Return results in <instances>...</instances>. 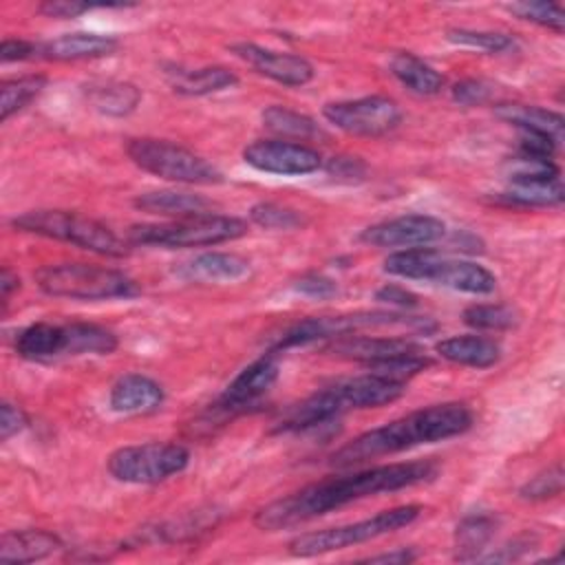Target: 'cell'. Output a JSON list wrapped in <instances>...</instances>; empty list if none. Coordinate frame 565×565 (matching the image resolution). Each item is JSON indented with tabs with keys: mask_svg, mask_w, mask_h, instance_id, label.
<instances>
[{
	"mask_svg": "<svg viewBox=\"0 0 565 565\" xmlns=\"http://www.w3.org/2000/svg\"><path fill=\"white\" fill-rule=\"evenodd\" d=\"M437 470L439 468L435 461L419 459V461L373 466L344 477H329L263 505L254 516V525L260 527L263 532L287 530V527L307 523L316 516H322L347 503H353L380 492H395L402 488L430 481L437 475Z\"/></svg>",
	"mask_w": 565,
	"mask_h": 565,
	"instance_id": "6da1fadb",
	"label": "cell"
},
{
	"mask_svg": "<svg viewBox=\"0 0 565 565\" xmlns=\"http://www.w3.org/2000/svg\"><path fill=\"white\" fill-rule=\"evenodd\" d=\"M472 426V411L461 402L433 404L402 415L384 426L371 428L347 441L331 455L335 468H349L369 459L395 455L422 444L463 435Z\"/></svg>",
	"mask_w": 565,
	"mask_h": 565,
	"instance_id": "7a4b0ae2",
	"label": "cell"
},
{
	"mask_svg": "<svg viewBox=\"0 0 565 565\" xmlns=\"http://www.w3.org/2000/svg\"><path fill=\"white\" fill-rule=\"evenodd\" d=\"M384 271L406 280H424L455 291L486 296L497 287V278L483 265L461 258H448L430 247H411L391 254L384 260Z\"/></svg>",
	"mask_w": 565,
	"mask_h": 565,
	"instance_id": "3957f363",
	"label": "cell"
},
{
	"mask_svg": "<svg viewBox=\"0 0 565 565\" xmlns=\"http://www.w3.org/2000/svg\"><path fill=\"white\" fill-rule=\"evenodd\" d=\"M11 225L20 232L64 241L99 256L121 258L130 252L128 243L121 241L108 225L71 210H29L13 216Z\"/></svg>",
	"mask_w": 565,
	"mask_h": 565,
	"instance_id": "277c9868",
	"label": "cell"
},
{
	"mask_svg": "<svg viewBox=\"0 0 565 565\" xmlns=\"http://www.w3.org/2000/svg\"><path fill=\"white\" fill-rule=\"evenodd\" d=\"M38 287L53 298L113 300L132 298L139 287L124 271L90 263H51L35 271Z\"/></svg>",
	"mask_w": 565,
	"mask_h": 565,
	"instance_id": "5b68a950",
	"label": "cell"
},
{
	"mask_svg": "<svg viewBox=\"0 0 565 565\" xmlns=\"http://www.w3.org/2000/svg\"><path fill=\"white\" fill-rule=\"evenodd\" d=\"M247 234V223L227 214H201L188 218H174L168 223H143L128 230L132 245H154L166 249L177 247H210L227 241H236Z\"/></svg>",
	"mask_w": 565,
	"mask_h": 565,
	"instance_id": "8992f818",
	"label": "cell"
},
{
	"mask_svg": "<svg viewBox=\"0 0 565 565\" xmlns=\"http://www.w3.org/2000/svg\"><path fill=\"white\" fill-rule=\"evenodd\" d=\"M422 505L408 503V505H397L391 510H382L369 519L347 523V525H335L327 530H316V532H305L296 539L289 541V554L309 558V556H320L329 554L335 550H344L358 543H366L373 539H380L384 534H391L395 530H402L411 525L415 519L422 514Z\"/></svg>",
	"mask_w": 565,
	"mask_h": 565,
	"instance_id": "52a82bcc",
	"label": "cell"
},
{
	"mask_svg": "<svg viewBox=\"0 0 565 565\" xmlns=\"http://www.w3.org/2000/svg\"><path fill=\"white\" fill-rule=\"evenodd\" d=\"M126 154L135 166L166 181L190 185H214L223 181V172L205 157L166 139H130Z\"/></svg>",
	"mask_w": 565,
	"mask_h": 565,
	"instance_id": "ba28073f",
	"label": "cell"
},
{
	"mask_svg": "<svg viewBox=\"0 0 565 565\" xmlns=\"http://www.w3.org/2000/svg\"><path fill=\"white\" fill-rule=\"evenodd\" d=\"M386 327H406V329H424L428 318L404 316L395 311H355V313H338V316H311L296 324H291L274 344V353L289 347H305L318 340H335L353 333H362L366 329H386Z\"/></svg>",
	"mask_w": 565,
	"mask_h": 565,
	"instance_id": "9c48e42d",
	"label": "cell"
},
{
	"mask_svg": "<svg viewBox=\"0 0 565 565\" xmlns=\"http://www.w3.org/2000/svg\"><path fill=\"white\" fill-rule=\"evenodd\" d=\"M190 463V450L181 444L148 441L139 446H121L106 459L108 472L124 483L150 486L179 475Z\"/></svg>",
	"mask_w": 565,
	"mask_h": 565,
	"instance_id": "30bf717a",
	"label": "cell"
},
{
	"mask_svg": "<svg viewBox=\"0 0 565 565\" xmlns=\"http://www.w3.org/2000/svg\"><path fill=\"white\" fill-rule=\"evenodd\" d=\"M322 117L347 135L380 137L402 121V110L397 102L386 95H369L360 99L329 102L322 108Z\"/></svg>",
	"mask_w": 565,
	"mask_h": 565,
	"instance_id": "8fae6325",
	"label": "cell"
},
{
	"mask_svg": "<svg viewBox=\"0 0 565 565\" xmlns=\"http://www.w3.org/2000/svg\"><path fill=\"white\" fill-rule=\"evenodd\" d=\"M243 161L258 172L280 177H302L322 168V154L298 141L256 139L243 150Z\"/></svg>",
	"mask_w": 565,
	"mask_h": 565,
	"instance_id": "7c38bea8",
	"label": "cell"
},
{
	"mask_svg": "<svg viewBox=\"0 0 565 565\" xmlns=\"http://www.w3.org/2000/svg\"><path fill=\"white\" fill-rule=\"evenodd\" d=\"M446 225L430 214H404L362 230L360 241L373 247H424L444 238Z\"/></svg>",
	"mask_w": 565,
	"mask_h": 565,
	"instance_id": "4fadbf2b",
	"label": "cell"
},
{
	"mask_svg": "<svg viewBox=\"0 0 565 565\" xmlns=\"http://www.w3.org/2000/svg\"><path fill=\"white\" fill-rule=\"evenodd\" d=\"M230 51L238 60H243L247 66H252L256 73H260L278 84L305 86L313 79V66L302 55L265 49L254 42H236L230 46Z\"/></svg>",
	"mask_w": 565,
	"mask_h": 565,
	"instance_id": "5bb4252c",
	"label": "cell"
},
{
	"mask_svg": "<svg viewBox=\"0 0 565 565\" xmlns=\"http://www.w3.org/2000/svg\"><path fill=\"white\" fill-rule=\"evenodd\" d=\"M280 366H278V353L269 351L267 355L254 360L247 364L221 393L218 402L214 404V413L230 415L234 411L247 408L256 399H260L278 380Z\"/></svg>",
	"mask_w": 565,
	"mask_h": 565,
	"instance_id": "9a60e30c",
	"label": "cell"
},
{
	"mask_svg": "<svg viewBox=\"0 0 565 565\" xmlns=\"http://www.w3.org/2000/svg\"><path fill=\"white\" fill-rule=\"evenodd\" d=\"M327 351L335 358H344V360H353V362H362L364 366H371V364H377L404 353H413V351H424V349L406 338L353 333V335L335 338L327 347Z\"/></svg>",
	"mask_w": 565,
	"mask_h": 565,
	"instance_id": "2e32d148",
	"label": "cell"
},
{
	"mask_svg": "<svg viewBox=\"0 0 565 565\" xmlns=\"http://www.w3.org/2000/svg\"><path fill=\"white\" fill-rule=\"evenodd\" d=\"M333 391L344 411L349 408H380L397 402L406 393V382H395L375 373L355 375L333 384Z\"/></svg>",
	"mask_w": 565,
	"mask_h": 565,
	"instance_id": "e0dca14e",
	"label": "cell"
},
{
	"mask_svg": "<svg viewBox=\"0 0 565 565\" xmlns=\"http://www.w3.org/2000/svg\"><path fill=\"white\" fill-rule=\"evenodd\" d=\"M344 413L333 386L316 391L302 402L289 406L276 422V433H302L327 426Z\"/></svg>",
	"mask_w": 565,
	"mask_h": 565,
	"instance_id": "ac0fdd59",
	"label": "cell"
},
{
	"mask_svg": "<svg viewBox=\"0 0 565 565\" xmlns=\"http://www.w3.org/2000/svg\"><path fill=\"white\" fill-rule=\"evenodd\" d=\"M249 260L232 252H203L174 269L188 282H236L249 276Z\"/></svg>",
	"mask_w": 565,
	"mask_h": 565,
	"instance_id": "d6986e66",
	"label": "cell"
},
{
	"mask_svg": "<svg viewBox=\"0 0 565 565\" xmlns=\"http://www.w3.org/2000/svg\"><path fill=\"white\" fill-rule=\"evenodd\" d=\"M119 46L117 38L99 35V33H64L49 42L38 44V57L53 62H77V60H95L115 53Z\"/></svg>",
	"mask_w": 565,
	"mask_h": 565,
	"instance_id": "ffe728a7",
	"label": "cell"
},
{
	"mask_svg": "<svg viewBox=\"0 0 565 565\" xmlns=\"http://www.w3.org/2000/svg\"><path fill=\"white\" fill-rule=\"evenodd\" d=\"M110 408L121 415H148L163 404V388L148 375L126 373L110 388Z\"/></svg>",
	"mask_w": 565,
	"mask_h": 565,
	"instance_id": "44dd1931",
	"label": "cell"
},
{
	"mask_svg": "<svg viewBox=\"0 0 565 565\" xmlns=\"http://www.w3.org/2000/svg\"><path fill=\"white\" fill-rule=\"evenodd\" d=\"M60 547V539L46 530H11L0 539V563L20 565L42 561Z\"/></svg>",
	"mask_w": 565,
	"mask_h": 565,
	"instance_id": "7402d4cb",
	"label": "cell"
},
{
	"mask_svg": "<svg viewBox=\"0 0 565 565\" xmlns=\"http://www.w3.org/2000/svg\"><path fill=\"white\" fill-rule=\"evenodd\" d=\"M166 79L174 93L188 95V97L212 95V93L232 88L238 82V77L225 66H201V68L170 66L166 71Z\"/></svg>",
	"mask_w": 565,
	"mask_h": 565,
	"instance_id": "603a6c76",
	"label": "cell"
},
{
	"mask_svg": "<svg viewBox=\"0 0 565 565\" xmlns=\"http://www.w3.org/2000/svg\"><path fill=\"white\" fill-rule=\"evenodd\" d=\"M435 351L452 364L472 366V369H488V366L497 364L501 358L499 342H494L488 335H477V333L452 335V338L439 340Z\"/></svg>",
	"mask_w": 565,
	"mask_h": 565,
	"instance_id": "cb8c5ba5",
	"label": "cell"
},
{
	"mask_svg": "<svg viewBox=\"0 0 565 565\" xmlns=\"http://www.w3.org/2000/svg\"><path fill=\"white\" fill-rule=\"evenodd\" d=\"M135 207L148 214L188 218V216L212 214L214 203L201 194L177 192V190H154V192L139 194L135 199Z\"/></svg>",
	"mask_w": 565,
	"mask_h": 565,
	"instance_id": "d4e9b609",
	"label": "cell"
},
{
	"mask_svg": "<svg viewBox=\"0 0 565 565\" xmlns=\"http://www.w3.org/2000/svg\"><path fill=\"white\" fill-rule=\"evenodd\" d=\"M497 117L516 126L521 132H534L554 139L561 143L563 139V115L541 108V106H527V104H499L494 108Z\"/></svg>",
	"mask_w": 565,
	"mask_h": 565,
	"instance_id": "484cf974",
	"label": "cell"
},
{
	"mask_svg": "<svg viewBox=\"0 0 565 565\" xmlns=\"http://www.w3.org/2000/svg\"><path fill=\"white\" fill-rule=\"evenodd\" d=\"M64 324L33 322L15 335V353L24 360L46 362L64 355Z\"/></svg>",
	"mask_w": 565,
	"mask_h": 565,
	"instance_id": "4316f807",
	"label": "cell"
},
{
	"mask_svg": "<svg viewBox=\"0 0 565 565\" xmlns=\"http://www.w3.org/2000/svg\"><path fill=\"white\" fill-rule=\"evenodd\" d=\"M84 95L95 110L108 117H126L141 102V90L135 84L119 82V79L90 82L84 88Z\"/></svg>",
	"mask_w": 565,
	"mask_h": 565,
	"instance_id": "83f0119b",
	"label": "cell"
},
{
	"mask_svg": "<svg viewBox=\"0 0 565 565\" xmlns=\"http://www.w3.org/2000/svg\"><path fill=\"white\" fill-rule=\"evenodd\" d=\"M391 73L413 93L417 95H437L446 79L439 71H435L430 64H426L422 57L399 51L391 57Z\"/></svg>",
	"mask_w": 565,
	"mask_h": 565,
	"instance_id": "f1b7e54d",
	"label": "cell"
},
{
	"mask_svg": "<svg viewBox=\"0 0 565 565\" xmlns=\"http://www.w3.org/2000/svg\"><path fill=\"white\" fill-rule=\"evenodd\" d=\"M64 355H108L117 349V335L95 322L64 324Z\"/></svg>",
	"mask_w": 565,
	"mask_h": 565,
	"instance_id": "f546056e",
	"label": "cell"
},
{
	"mask_svg": "<svg viewBox=\"0 0 565 565\" xmlns=\"http://www.w3.org/2000/svg\"><path fill=\"white\" fill-rule=\"evenodd\" d=\"M497 519L490 514L463 516L455 530V561H475L494 539Z\"/></svg>",
	"mask_w": 565,
	"mask_h": 565,
	"instance_id": "4dcf8cb0",
	"label": "cell"
},
{
	"mask_svg": "<svg viewBox=\"0 0 565 565\" xmlns=\"http://www.w3.org/2000/svg\"><path fill=\"white\" fill-rule=\"evenodd\" d=\"M263 124L267 130H271L274 135L287 139V141H309V139H316L322 135L320 126L298 113V110H291V108H285V106H267L263 110Z\"/></svg>",
	"mask_w": 565,
	"mask_h": 565,
	"instance_id": "1f68e13d",
	"label": "cell"
},
{
	"mask_svg": "<svg viewBox=\"0 0 565 565\" xmlns=\"http://www.w3.org/2000/svg\"><path fill=\"white\" fill-rule=\"evenodd\" d=\"M46 86V77L40 73L4 79L0 84V119L7 121L11 115L29 106Z\"/></svg>",
	"mask_w": 565,
	"mask_h": 565,
	"instance_id": "d6a6232c",
	"label": "cell"
},
{
	"mask_svg": "<svg viewBox=\"0 0 565 565\" xmlns=\"http://www.w3.org/2000/svg\"><path fill=\"white\" fill-rule=\"evenodd\" d=\"M501 196L508 203L523 205V207L558 205L563 201V183L561 179L543 181V183H510V188Z\"/></svg>",
	"mask_w": 565,
	"mask_h": 565,
	"instance_id": "836d02e7",
	"label": "cell"
},
{
	"mask_svg": "<svg viewBox=\"0 0 565 565\" xmlns=\"http://www.w3.org/2000/svg\"><path fill=\"white\" fill-rule=\"evenodd\" d=\"M461 318L479 331H503L516 324V311L508 305H470Z\"/></svg>",
	"mask_w": 565,
	"mask_h": 565,
	"instance_id": "e575fe53",
	"label": "cell"
},
{
	"mask_svg": "<svg viewBox=\"0 0 565 565\" xmlns=\"http://www.w3.org/2000/svg\"><path fill=\"white\" fill-rule=\"evenodd\" d=\"M505 11H510L512 15L521 18L525 22L552 29L556 33H561L565 29V11L556 2H527V0L510 2V4H505Z\"/></svg>",
	"mask_w": 565,
	"mask_h": 565,
	"instance_id": "d590c367",
	"label": "cell"
},
{
	"mask_svg": "<svg viewBox=\"0 0 565 565\" xmlns=\"http://www.w3.org/2000/svg\"><path fill=\"white\" fill-rule=\"evenodd\" d=\"M448 42L457 46H468L486 53H505L514 49V38L497 31H475V29H450L446 33Z\"/></svg>",
	"mask_w": 565,
	"mask_h": 565,
	"instance_id": "8d00e7d4",
	"label": "cell"
},
{
	"mask_svg": "<svg viewBox=\"0 0 565 565\" xmlns=\"http://www.w3.org/2000/svg\"><path fill=\"white\" fill-rule=\"evenodd\" d=\"M508 179L510 183H543V181L561 179V172L552 159H541V157H530L519 152V157L512 159Z\"/></svg>",
	"mask_w": 565,
	"mask_h": 565,
	"instance_id": "74e56055",
	"label": "cell"
},
{
	"mask_svg": "<svg viewBox=\"0 0 565 565\" xmlns=\"http://www.w3.org/2000/svg\"><path fill=\"white\" fill-rule=\"evenodd\" d=\"M249 221L265 230H294L305 223L302 214L298 210L280 205V203H271V201L256 203L249 210Z\"/></svg>",
	"mask_w": 565,
	"mask_h": 565,
	"instance_id": "f35d334b",
	"label": "cell"
},
{
	"mask_svg": "<svg viewBox=\"0 0 565 565\" xmlns=\"http://www.w3.org/2000/svg\"><path fill=\"white\" fill-rule=\"evenodd\" d=\"M563 492V468L561 463H554L552 468L539 472L527 483L521 486L519 494L530 501H545L552 497H558Z\"/></svg>",
	"mask_w": 565,
	"mask_h": 565,
	"instance_id": "ab89813d",
	"label": "cell"
},
{
	"mask_svg": "<svg viewBox=\"0 0 565 565\" xmlns=\"http://www.w3.org/2000/svg\"><path fill=\"white\" fill-rule=\"evenodd\" d=\"M450 97L461 106H483L494 99V86L486 79H461L450 88Z\"/></svg>",
	"mask_w": 565,
	"mask_h": 565,
	"instance_id": "60d3db41",
	"label": "cell"
},
{
	"mask_svg": "<svg viewBox=\"0 0 565 565\" xmlns=\"http://www.w3.org/2000/svg\"><path fill=\"white\" fill-rule=\"evenodd\" d=\"M324 170L329 177H333L335 181H342V183H358L364 179L366 174V163L360 159V157H331L327 163H324Z\"/></svg>",
	"mask_w": 565,
	"mask_h": 565,
	"instance_id": "b9f144b4",
	"label": "cell"
},
{
	"mask_svg": "<svg viewBox=\"0 0 565 565\" xmlns=\"http://www.w3.org/2000/svg\"><path fill=\"white\" fill-rule=\"evenodd\" d=\"M294 289L307 298H316V300H324V298H331L335 296L338 291V285L324 276V274H318V271H309V274H302L296 282H294Z\"/></svg>",
	"mask_w": 565,
	"mask_h": 565,
	"instance_id": "7bdbcfd3",
	"label": "cell"
},
{
	"mask_svg": "<svg viewBox=\"0 0 565 565\" xmlns=\"http://www.w3.org/2000/svg\"><path fill=\"white\" fill-rule=\"evenodd\" d=\"M93 7H108V4H90V2H77V0H49V2H42L38 11L44 13L46 18L68 20L90 11Z\"/></svg>",
	"mask_w": 565,
	"mask_h": 565,
	"instance_id": "ee69618b",
	"label": "cell"
},
{
	"mask_svg": "<svg viewBox=\"0 0 565 565\" xmlns=\"http://www.w3.org/2000/svg\"><path fill=\"white\" fill-rule=\"evenodd\" d=\"M26 424H29V417L20 406H15L11 402H2V406H0V439L2 441L18 435L20 430H24Z\"/></svg>",
	"mask_w": 565,
	"mask_h": 565,
	"instance_id": "f6af8a7d",
	"label": "cell"
},
{
	"mask_svg": "<svg viewBox=\"0 0 565 565\" xmlns=\"http://www.w3.org/2000/svg\"><path fill=\"white\" fill-rule=\"evenodd\" d=\"M0 57H2L4 64L38 57V44H35V42H29V40L9 38V40H4L2 46H0Z\"/></svg>",
	"mask_w": 565,
	"mask_h": 565,
	"instance_id": "bcb514c9",
	"label": "cell"
},
{
	"mask_svg": "<svg viewBox=\"0 0 565 565\" xmlns=\"http://www.w3.org/2000/svg\"><path fill=\"white\" fill-rule=\"evenodd\" d=\"M375 300L386 302V305H395V307H404L411 309L417 305V296L413 291H408L406 287L399 285H384L375 291Z\"/></svg>",
	"mask_w": 565,
	"mask_h": 565,
	"instance_id": "7dc6e473",
	"label": "cell"
},
{
	"mask_svg": "<svg viewBox=\"0 0 565 565\" xmlns=\"http://www.w3.org/2000/svg\"><path fill=\"white\" fill-rule=\"evenodd\" d=\"M415 558H417V552H413L411 547H397L393 552L366 556V558H362V563H395V565H404V563H413Z\"/></svg>",
	"mask_w": 565,
	"mask_h": 565,
	"instance_id": "c3c4849f",
	"label": "cell"
},
{
	"mask_svg": "<svg viewBox=\"0 0 565 565\" xmlns=\"http://www.w3.org/2000/svg\"><path fill=\"white\" fill-rule=\"evenodd\" d=\"M20 287V278L18 274H13L9 267H2V274H0V296H2V302L9 300V296Z\"/></svg>",
	"mask_w": 565,
	"mask_h": 565,
	"instance_id": "681fc988",
	"label": "cell"
}]
</instances>
